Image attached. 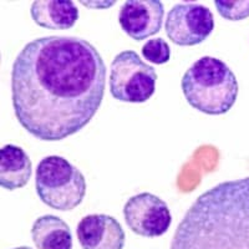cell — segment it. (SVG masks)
<instances>
[{"instance_id": "16", "label": "cell", "mask_w": 249, "mask_h": 249, "mask_svg": "<svg viewBox=\"0 0 249 249\" xmlns=\"http://www.w3.org/2000/svg\"><path fill=\"white\" fill-rule=\"evenodd\" d=\"M13 249H31L30 247H17V248H13Z\"/></svg>"}, {"instance_id": "8", "label": "cell", "mask_w": 249, "mask_h": 249, "mask_svg": "<svg viewBox=\"0 0 249 249\" xmlns=\"http://www.w3.org/2000/svg\"><path fill=\"white\" fill-rule=\"evenodd\" d=\"M164 5L159 0H127L119 13V23L124 34L136 41L147 39L161 30Z\"/></svg>"}, {"instance_id": "11", "label": "cell", "mask_w": 249, "mask_h": 249, "mask_svg": "<svg viewBox=\"0 0 249 249\" xmlns=\"http://www.w3.org/2000/svg\"><path fill=\"white\" fill-rule=\"evenodd\" d=\"M33 164L28 153L19 146L5 144L0 150V184L4 190L23 188L30 181Z\"/></svg>"}, {"instance_id": "1", "label": "cell", "mask_w": 249, "mask_h": 249, "mask_svg": "<svg viewBox=\"0 0 249 249\" xmlns=\"http://www.w3.org/2000/svg\"><path fill=\"white\" fill-rule=\"evenodd\" d=\"M105 86V62L81 37H37L13 64L15 116L40 141H61L85 127L101 106Z\"/></svg>"}, {"instance_id": "4", "label": "cell", "mask_w": 249, "mask_h": 249, "mask_svg": "<svg viewBox=\"0 0 249 249\" xmlns=\"http://www.w3.org/2000/svg\"><path fill=\"white\" fill-rule=\"evenodd\" d=\"M35 188L44 204L68 212L85 198L86 179L79 168L61 156H46L35 171Z\"/></svg>"}, {"instance_id": "5", "label": "cell", "mask_w": 249, "mask_h": 249, "mask_svg": "<svg viewBox=\"0 0 249 249\" xmlns=\"http://www.w3.org/2000/svg\"><path fill=\"white\" fill-rule=\"evenodd\" d=\"M157 74L133 50L122 51L111 62L110 92L113 99L143 104L153 96Z\"/></svg>"}, {"instance_id": "15", "label": "cell", "mask_w": 249, "mask_h": 249, "mask_svg": "<svg viewBox=\"0 0 249 249\" xmlns=\"http://www.w3.org/2000/svg\"><path fill=\"white\" fill-rule=\"evenodd\" d=\"M80 4L90 9H106L115 5L116 1H80Z\"/></svg>"}, {"instance_id": "9", "label": "cell", "mask_w": 249, "mask_h": 249, "mask_svg": "<svg viewBox=\"0 0 249 249\" xmlns=\"http://www.w3.org/2000/svg\"><path fill=\"white\" fill-rule=\"evenodd\" d=\"M76 235L82 249H124L126 234L116 218L89 214L80 219Z\"/></svg>"}, {"instance_id": "13", "label": "cell", "mask_w": 249, "mask_h": 249, "mask_svg": "<svg viewBox=\"0 0 249 249\" xmlns=\"http://www.w3.org/2000/svg\"><path fill=\"white\" fill-rule=\"evenodd\" d=\"M142 55L147 61L155 65H163L171 59L170 45L161 37L150 39L142 46Z\"/></svg>"}, {"instance_id": "12", "label": "cell", "mask_w": 249, "mask_h": 249, "mask_svg": "<svg viewBox=\"0 0 249 249\" xmlns=\"http://www.w3.org/2000/svg\"><path fill=\"white\" fill-rule=\"evenodd\" d=\"M31 238L37 249H72L74 241L70 227L60 217H39L31 227Z\"/></svg>"}, {"instance_id": "7", "label": "cell", "mask_w": 249, "mask_h": 249, "mask_svg": "<svg viewBox=\"0 0 249 249\" xmlns=\"http://www.w3.org/2000/svg\"><path fill=\"white\" fill-rule=\"evenodd\" d=\"M127 227L142 237H161L170 230L172 214L167 203L152 193L133 196L124 207Z\"/></svg>"}, {"instance_id": "6", "label": "cell", "mask_w": 249, "mask_h": 249, "mask_svg": "<svg viewBox=\"0 0 249 249\" xmlns=\"http://www.w3.org/2000/svg\"><path fill=\"white\" fill-rule=\"evenodd\" d=\"M214 29L210 8L198 3H179L172 6L166 18L164 30L168 39L179 46L203 43Z\"/></svg>"}, {"instance_id": "3", "label": "cell", "mask_w": 249, "mask_h": 249, "mask_svg": "<svg viewBox=\"0 0 249 249\" xmlns=\"http://www.w3.org/2000/svg\"><path fill=\"white\" fill-rule=\"evenodd\" d=\"M187 102L207 115L227 113L238 96L237 77L226 62L213 56L195 61L182 77Z\"/></svg>"}, {"instance_id": "14", "label": "cell", "mask_w": 249, "mask_h": 249, "mask_svg": "<svg viewBox=\"0 0 249 249\" xmlns=\"http://www.w3.org/2000/svg\"><path fill=\"white\" fill-rule=\"evenodd\" d=\"M214 6L222 18L231 21H239L249 17V0H239V1L215 0Z\"/></svg>"}, {"instance_id": "2", "label": "cell", "mask_w": 249, "mask_h": 249, "mask_svg": "<svg viewBox=\"0 0 249 249\" xmlns=\"http://www.w3.org/2000/svg\"><path fill=\"white\" fill-rule=\"evenodd\" d=\"M170 249H249V177L202 193L177 227Z\"/></svg>"}, {"instance_id": "10", "label": "cell", "mask_w": 249, "mask_h": 249, "mask_svg": "<svg viewBox=\"0 0 249 249\" xmlns=\"http://www.w3.org/2000/svg\"><path fill=\"white\" fill-rule=\"evenodd\" d=\"M30 14L34 23L51 30H66L76 24L79 9L70 0H36L31 4Z\"/></svg>"}]
</instances>
